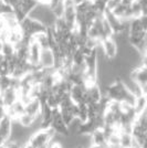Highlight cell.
I'll return each mask as SVG.
<instances>
[{"instance_id":"cell-5","label":"cell","mask_w":147,"mask_h":148,"mask_svg":"<svg viewBox=\"0 0 147 148\" xmlns=\"http://www.w3.org/2000/svg\"><path fill=\"white\" fill-rule=\"evenodd\" d=\"M85 90L86 87L83 85H72L69 92V96L74 104H80V103L85 104Z\"/></svg>"},{"instance_id":"cell-2","label":"cell","mask_w":147,"mask_h":148,"mask_svg":"<svg viewBox=\"0 0 147 148\" xmlns=\"http://www.w3.org/2000/svg\"><path fill=\"white\" fill-rule=\"evenodd\" d=\"M54 135L55 134L51 128H49V130H40L36 132V133H33L29 137L28 143L34 148L49 146V144L52 142Z\"/></svg>"},{"instance_id":"cell-10","label":"cell","mask_w":147,"mask_h":148,"mask_svg":"<svg viewBox=\"0 0 147 148\" xmlns=\"http://www.w3.org/2000/svg\"><path fill=\"white\" fill-rule=\"evenodd\" d=\"M134 144L133 137L128 133L120 134V148H131Z\"/></svg>"},{"instance_id":"cell-6","label":"cell","mask_w":147,"mask_h":148,"mask_svg":"<svg viewBox=\"0 0 147 148\" xmlns=\"http://www.w3.org/2000/svg\"><path fill=\"white\" fill-rule=\"evenodd\" d=\"M0 94H1V97H2V102H3L5 108L11 106L14 102L18 101V90L17 88L10 87V88H8L5 92L0 93Z\"/></svg>"},{"instance_id":"cell-7","label":"cell","mask_w":147,"mask_h":148,"mask_svg":"<svg viewBox=\"0 0 147 148\" xmlns=\"http://www.w3.org/2000/svg\"><path fill=\"white\" fill-rule=\"evenodd\" d=\"M41 112V103L38 99H32L28 104L25 105V114L30 115L32 117H37Z\"/></svg>"},{"instance_id":"cell-11","label":"cell","mask_w":147,"mask_h":148,"mask_svg":"<svg viewBox=\"0 0 147 148\" xmlns=\"http://www.w3.org/2000/svg\"><path fill=\"white\" fill-rule=\"evenodd\" d=\"M5 148H22L18 143L16 142H11V140H7L5 144H3Z\"/></svg>"},{"instance_id":"cell-3","label":"cell","mask_w":147,"mask_h":148,"mask_svg":"<svg viewBox=\"0 0 147 148\" xmlns=\"http://www.w3.org/2000/svg\"><path fill=\"white\" fill-rule=\"evenodd\" d=\"M101 49H102L103 54L107 60H113L118 54L117 45L112 37L106 38L103 41H101Z\"/></svg>"},{"instance_id":"cell-8","label":"cell","mask_w":147,"mask_h":148,"mask_svg":"<svg viewBox=\"0 0 147 148\" xmlns=\"http://www.w3.org/2000/svg\"><path fill=\"white\" fill-rule=\"evenodd\" d=\"M90 139H91V144L93 146H104L107 144V137L105 136V134L103 133L102 130H95L94 133H92L90 135Z\"/></svg>"},{"instance_id":"cell-4","label":"cell","mask_w":147,"mask_h":148,"mask_svg":"<svg viewBox=\"0 0 147 148\" xmlns=\"http://www.w3.org/2000/svg\"><path fill=\"white\" fill-rule=\"evenodd\" d=\"M39 65L45 70H54V56L51 49H43L40 53Z\"/></svg>"},{"instance_id":"cell-9","label":"cell","mask_w":147,"mask_h":148,"mask_svg":"<svg viewBox=\"0 0 147 148\" xmlns=\"http://www.w3.org/2000/svg\"><path fill=\"white\" fill-rule=\"evenodd\" d=\"M133 110L136 115H139L143 112H146V95H141L138 97H135Z\"/></svg>"},{"instance_id":"cell-12","label":"cell","mask_w":147,"mask_h":148,"mask_svg":"<svg viewBox=\"0 0 147 148\" xmlns=\"http://www.w3.org/2000/svg\"><path fill=\"white\" fill-rule=\"evenodd\" d=\"M2 45H3V42L1 41V39H0V53H1V49H2Z\"/></svg>"},{"instance_id":"cell-1","label":"cell","mask_w":147,"mask_h":148,"mask_svg":"<svg viewBox=\"0 0 147 148\" xmlns=\"http://www.w3.org/2000/svg\"><path fill=\"white\" fill-rule=\"evenodd\" d=\"M27 17H29L32 20L38 21L39 23L44 25L45 28L52 27L54 25L55 20H56V18H55L53 12H52V10L50 9L49 5L40 3V2L31 10Z\"/></svg>"},{"instance_id":"cell-13","label":"cell","mask_w":147,"mask_h":148,"mask_svg":"<svg viewBox=\"0 0 147 148\" xmlns=\"http://www.w3.org/2000/svg\"><path fill=\"white\" fill-rule=\"evenodd\" d=\"M0 148H5V146H3V145H2V146H0Z\"/></svg>"}]
</instances>
